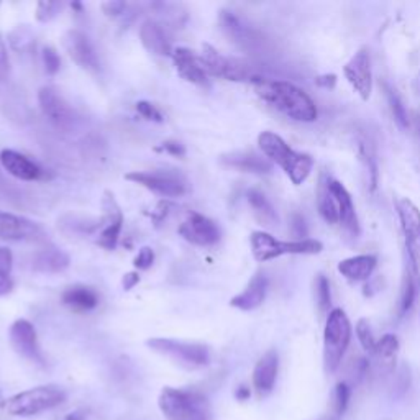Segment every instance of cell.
Here are the masks:
<instances>
[{"instance_id": "obj_1", "label": "cell", "mask_w": 420, "mask_h": 420, "mask_svg": "<svg viewBox=\"0 0 420 420\" xmlns=\"http://www.w3.org/2000/svg\"><path fill=\"white\" fill-rule=\"evenodd\" d=\"M253 87L263 100L284 114L287 119L312 124L319 117V110L312 97L292 82L258 76L253 82Z\"/></svg>"}, {"instance_id": "obj_2", "label": "cell", "mask_w": 420, "mask_h": 420, "mask_svg": "<svg viewBox=\"0 0 420 420\" xmlns=\"http://www.w3.org/2000/svg\"><path fill=\"white\" fill-rule=\"evenodd\" d=\"M258 146L266 156V159L284 171L292 184L301 185L310 176L312 168H314V158L307 153L292 150L280 135L273 133V131H263L258 136Z\"/></svg>"}, {"instance_id": "obj_3", "label": "cell", "mask_w": 420, "mask_h": 420, "mask_svg": "<svg viewBox=\"0 0 420 420\" xmlns=\"http://www.w3.org/2000/svg\"><path fill=\"white\" fill-rule=\"evenodd\" d=\"M158 404L168 420H212L209 399L199 391L164 388Z\"/></svg>"}, {"instance_id": "obj_4", "label": "cell", "mask_w": 420, "mask_h": 420, "mask_svg": "<svg viewBox=\"0 0 420 420\" xmlns=\"http://www.w3.org/2000/svg\"><path fill=\"white\" fill-rule=\"evenodd\" d=\"M351 341V324L345 310L329 312L324 329V366L327 373H335Z\"/></svg>"}, {"instance_id": "obj_5", "label": "cell", "mask_w": 420, "mask_h": 420, "mask_svg": "<svg viewBox=\"0 0 420 420\" xmlns=\"http://www.w3.org/2000/svg\"><path fill=\"white\" fill-rule=\"evenodd\" d=\"M250 245L253 258L260 263L276 260L284 255H317L324 250V245L319 240L306 238V240L281 242L266 232H253Z\"/></svg>"}, {"instance_id": "obj_6", "label": "cell", "mask_w": 420, "mask_h": 420, "mask_svg": "<svg viewBox=\"0 0 420 420\" xmlns=\"http://www.w3.org/2000/svg\"><path fill=\"white\" fill-rule=\"evenodd\" d=\"M66 393L58 386H38V388L23 391L12 395L4 404V407L11 415L30 417L45 410L55 409L56 405L65 402Z\"/></svg>"}, {"instance_id": "obj_7", "label": "cell", "mask_w": 420, "mask_h": 420, "mask_svg": "<svg viewBox=\"0 0 420 420\" xmlns=\"http://www.w3.org/2000/svg\"><path fill=\"white\" fill-rule=\"evenodd\" d=\"M199 60L202 63V67L207 74L221 77V79L225 81L250 82V84H253L256 77L260 76L253 71L251 66L245 65L243 61L233 60V58L223 56L221 51H217L216 48L210 46L209 43H204L202 45Z\"/></svg>"}, {"instance_id": "obj_8", "label": "cell", "mask_w": 420, "mask_h": 420, "mask_svg": "<svg viewBox=\"0 0 420 420\" xmlns=\"http://www.w3.org/2000/svg\"><path fill=\"white\" fill-rule=\"evenodd\" d=\"M146 346L190 369L202 368L210 361V351L202 343L174 339H150L146 340Z\"/></svg>"}, {"instance_id": "obj_9", "label": "cell", "mask_w": 420, "mask_h": 420, "mask_svg": "<svg viewBox=\"0 0 420 420\" xmlns=\"http://www.w3.org/2000/svg\"><path fill=\"white\" fill-rule=\"evenodd\" d=\"M126 181L143 185L151 192L163 197H181L189 192V183L178 171L155 169V171H133L125 174Z\"/></svg>"}, {"instance_id": "obj_10", "label": "cell", "mask_w": 420, "mask_h": 420, "mask_svg": "<svg viewBox=\"0 0 420 420\" xmlns=\"http://www.w3.org/2000/svg\"><path fill=\"white\" fill-rule=\"evenodd\" d=\"M395 210L402 228V235L407 248L410 268L420 276V210L412 200L399 197L395 200Z\"/></svg>"}, {"instance_id": "obj_11", "label": "cell", "mask_w": 420, "mask_h": 420, "mask_svg": "<svg viewBox=\"0 0 420 420\" xmlns=\"http://www.w3.org/2000/svg\"><path fill=\"white\" fill-rule=\"evenodd\" d=\"M222 32L230 38V40L247 51H258L263 46V38L258 33L256 28H253L247 20H243L240 15H237L232 11H222L218 15Z\"/></svg>"}, {"instance_id": "obj_12", "label": "cell", "mask_w": 420, "mask_h": 420, "mask_svg": "<svg viewBox=\"0 0 420 420\" xmlns=\"http://www.w3.org/2000/svg\"><path fill=\"white\" fill-rule=\"evenodd\" d=\"M343 74L353 91L363 100H369L373 92V71L368 48H360L343 67Z\"/></svg>"}, {"instance_id": "obj_13", "label": "cell", "mask_w": 420, "mask_h": 420, "mask_svg": "<svg viewBox=\"0 0 420 420\" xmlns=\"http://www.w3.org/2000/svg\"><path fill=\"white\" fill-rule=\"evenodd\" d=\"M179 235L184 240L192 243V245L210 247L216 245L221 240V228H218L216 222L210 221L209 217L190 210V212H188L185 221L181 223Z\"/></svg>"}, {"instance_id": "obj_14", "label": "cell", "mask_w": 420, "mask_h": 420, "mask_svg": "<svg viewBox=\"0 0 420 420\" xmlns=\"http://www.w3.org/2000/svg\"><path fill=\"white\" fill-rule=\"evenodd\" d=\"M102 210H104V217L100 221L102 232L99 240H97V245L105 248V250H115L122 228H124V214H122L119 204H117L114 194L110 190L104 192Z\"/></svg>"}, {"instance_id": "obj_15", "label": "cell", "mask_w": 420, "mask_h": 420, "mask_svg": "<svg viewBox=\"0 0 420 420\" xmlns=\"http://www.w3.org/2000/svg\"><path fill=\"white\" fill-rule=\"evenodd\" d=\"M38 104L41 107L43 115L51 122L56 129L66 130L74 122V112L70 104L63 99V96L55 87L45 86L38 92Z\"/></svg>"}, {"instance_id": "obj_16", "label": "cell", "mask_w": 420, "mask_h": 420, "mask_svg": "<svg viewBox=\"0 0 420 420\" xmlns=\"http://www.w3.org/2000/svg\"><path fill=\"white\" fill-rule=\"evenodd\" d=\"M63 46L72 61L82 70L97 72L100 70L99 58L96 55L94 46L89 40V37L81 30H70L63 35Z\"/></svg>"}, {"instance_id": "obj_17", "label": "cell", "mask_w": 420, "mask_h": 420, "mask_svg": "<svg viewBox=\"0 0 420 420\" xmlns=\"http://www.w3.org/2000/svg\"><path fill=\"white\" fill-rule=\"evenodd\" d=\"M12 348L17 351L23 358L35 361V363H43V355L38 343L37 330L32 322L25 319H18L12 324L11 332H8Z\"/></svg>"}, {"instance_id": "obj_18", "label": "cell", "mask_w": 420, "mask_h": 420, "mask_svg": "<svg viewBox=\"0 0 420 420\" xmlns=\"http://www.w3.org/2000/svg\"><path fill=\"white\" fill-rule=\"evenodd\" d=\"M43 235L37 222L15 214L0 212V240L4 242H32Z\"/></svg>"}, {"instance_id": "obj_19", "label": "cell", "mask_w": 420, "mask_h": 420, "mask_svg": "<svg viewBox=\"0 0 420 420\" xmlns=\"http://www.w3.org/2000/svg\"><path fill=\"white\" fill-rule=\"evenodd\" d=\"M173 61L176 66L178 74L183 77L184 81L190 82V84L200 87V89L209 91L210 89V79L209 74L202 67V63L192 51L188 48H176L173 51Z\"/></svg>"}, {"instance_id": "obj_20", "label": "cell", "mask_w": 420, "mask_h": 420, "mask_svg": "<svg viewBox=\"0 0 420 420\" xmlns=\"http://www.w3.org/2000/svg\"><path fill=\"white\" fill-rule=\"evenodd\" d=\"M330 189L336 199L339 205V225L343 228V232L351 238H358L360 235V222L356 217L353 200L343 184L336 179H330Z\"/></svg>"}, {"instance_id": "obj_21", "label": "cell", "mask_w": 420, "mask_h": 420, "mask_svg": "<svg viewBox=\"0 0 420 420\" xmlns=\"http://www.w3.org/2000/svg\"><path fill=\"white\" fill-rule=\"evenodd\" d=\"M277 371H280V355L276 350H268L253 371V386L258 394L266 395L275 389Z\"/></svg>"}, {"instance_id": "obj_22", "label": "cell", "mask_w": 420, "mask_h": 420, "mask_svg": "<svg viewBox=\"0 0 420 420\" xmlns=\"http://www.w3.org/2000/svg\"><path fill=\"white\" fill-rule=\"evenodd\" d=\"M0 164L8 174L20 181H37L43 178V169L35 161L13 150H4L0 153Z\"/></svg>"}, {"instance_id": "obj_23", "label": "cell", "mask_w": 420, "mask_h": 420, "mask_svg": "<svg viewBox=\"0 0 420 420\" xmlns=\"http://www.w3.org/2000/svg\"><path fill=\"white\" fill-rule=\"evenodd\" d=\"M221 163L227 168L242 171L250 174H270L273 166L271 161L253 151H230L221 156Z\"/></svg>"}, {"instance_id": "obj_24", "label": "cell", "mask_w": 420, "mask_h": 420, "mask_svg": "<svg viewBox=\"0 0 420 420\" xmlns=\"http://www.w3.org/2000/svg\"><path fill=\"white\" fill-rule=\"evenodd\" d=\"M399 355V339L393 334H386L381 336L376 343L373 358V368L378 376H388L395 369Z\"/></svg>"}, {"instance_id": "obj_25", "label": "cell", "mask_w": 420, "mask_h": 420, "mask_svg": "<svg viewBox=\"0 0 420 420\" xmlns=\"http://www.w3.org/2000/svg\"><path fill=\"white\" fill-rule=\"evenodd\" d=\"M268 277L263 275V273H258L248 282V286L243 289L240 294L230 299V306L235 307V309L250 312L255 310L260 307L266 299L268 294Z\"/></svg>"}, {"instance_id": "obj_26", "label": "cell", "mask_w": 420, "mask_h": 420, "mask_svg": "<svg viewBox=\"0 0 420 420\" xmlns=\"http://www.w3.org/2000/svg\"><path fill=\"white\" fill-rule=\"evenodd\" d=\"M140 40L146 51L156 56H173V48L163 25L155 20H146L140 27Z\"/></svg>"}, {"instance_id": "obj_27", "label": "cell", "mask_w": 420, "mask_h": 420, "mask_svg": "<svg viewBox=\"0 0 420 420\" xmlns=\"http://www.w3.org/2000/svg\"><path fill=\"white\" fill-rule=\"evenodd\" d=\"M71 265L70 256L65 251L58 248H43L37 251L32 258L33 271L43 273V275H58V273L66 271Z\"/></svg>"}, {"instance_id": "obj_28", "label": "cell", "mask_w": 420, "mask_h": 420, "mask_svg": "<svg viewBox=\"0 0 420 420\" xmlns=\"http://www.w3.org/2000/svg\"><path fill=\"white\" fill-rule=\"evenodd\" d=\"M376 265H378V258L374 255L351 256L339 263V273L351 282H361L369 280L376 270Z\"/></svg>"}, {"instance_id": "obj_29", "label": "cell", "mask_w": 420, "mask_h": 420, "mask_svg": "<svg viewBox=\"0 0 420 420\" xmlns=\"http://www.w3.org/2000/svg\"><path fill=\"white\" fill-rule=\"evenodd\" d=\"M63 304L76 312H89L99 306V294L89 286L76 284L67 287L61 296Z\"/></svg>"}, {"instance_id": "obj_30", "label": "cell", "mask_w": 420, "mask_h": 420, "mask_svg": "<svg viewBox=\"0 0 420 420\" xmlns=\"http://www.w3.org/2000/svg\"><path fill=\"white\" fill-rule=\"evenodd\" d=\"M330 176L325 173L320 176L319 185H317V209L320 217L330 225H339V205L330 189Z\"/></svg>"}, {"instance_id": "obj_31", "label": "cell", "mask_w": 420, "mask_h": 420, "mask_svg": "<svg viewBox=\"0 0 420 420\" xmlns=\"http://www.w3.org/2000/svg\"><path fill=\"white\" fill-rule=\"evenodd\" d=\"M247 200L248 204H250L253 214H255L256 221L260 222L261 225H266V227L277 225L280 218H277L276 210L261 190L250 189L247 192Z\"/></svg>"}, {"instance_id": "obj_32", "label": "cell", "mask_w": 420, "mask_h": 420, "mask_svg": "<svg viewBox=\"0 0 420 420\" xmlns=\"http://www.w3.org/2000/svg\"><path fill=\"white\" fill-rule=\"evenodd\" d=\"M358 155L361 159V164L368 176V188L371 192H374L378 189V158H376V151L371 145L369 140L361 138L358 141Z\"/></svg>"}, {"instance_id": "obj_33", "label": "cell", "mask_w": 420, "mask_h": 420, "mask_svg": "<svg viewBox=\"0 0 420 420\" xmlns=\"http://www.w3.org/2000/svg\"><path fill=\"white\" fill-rule=\"evenodd\" d=\"M384 94H386V100H388L389 110L393 114V119L400 130H407L410 126V120H409V114L405 110L404 102L400 99L398 92H395L393 87L389 84H384Z\"/></svg>"}, {"instance_id": "obj_34", "label": "cell", "mask_w": 420, "mask_h": 420, "mask_svg": "<svg viewBox=\"0 0 420 420\" xmlns=\"http://www.w3.org/2000/svg\"><path fill=\"white\" fill-rule=\"evenodd\" d=\"M415 271L412 268H409V271H405L402 280V289H400V301H399V315L404 317L407 312L412 309L415 297H417V281H415Z\"/></svg>"}, {"instance_id": "obj_35", "label": "cell", "mask_w": 420, "mask_h": 420, "mask_svg": "<svg viewBox=\"0 0 420 420\" xmlns=\"http://www.w3.org/2000/svg\"><path fill=\"white\" fill-rule=\"evenodd\" d=\"M351 389L350 386L345 383V381H340L339 384L335 386L334 394H332V407H334L335 417H341L345 414L346 407H348L350 402Z\"/></svg>"}, {"instance_id": "obj_36", "label": "cell", "mask_w": 420, "mask_h": 420, "mask_svg": "<svg viewBox=\"0 0 420 420\" xmlns=\"http://www.w3.org/2000/svg\"><path fill=\"white\" fill-rule=\"evenodd\" d=\"M356 336H358L360 343H361V346H363V350L366 351V353H368L369 356L373 355L378 340H376L373 330H371V327H369V322L366 319H361V320H358V324H356Z\"/></svg>"}, {"instance_id": "obj_37", "label": "cell", "mask_w": 420, "mask_h": 420, "mask_svg": "<svg viewBox=\"0 0 420 420\" xmlns=\"http://www.w3.org/2000/svg\"><path fill=\"white\" fill-rule=\"evenodd\" d=\"M315 299L320 312H327L332 306L330 282L324 275H319L315 280Z\"/></svg>"}, {"instance_id": "obj_38", "label": "cell", "mask_w": 420, "mask_h": 420, "mask_svg": "<svg viewBox=\"0 0 420 420\" xmlns=\"http://www.w3.org/2000/svg\"><path fill=\"white\" fill-rule=\"evenodd\" d=\"M63 7L61 2H51V0H40L37 4V20L40 23H48L60 13Z\"/></svg>"}, {"instance_id": "obj_39", "label": "cell", "mask_w": 420, "mask_h": 420, "mask_svg": "<svg viewBox=\"0 0 420 420\" xmlns=\"http://www.w3.org/2000/svg\"><path fill=\"white\" fill-rule=\"evenodd\" d=\"M8 40H11V43H12V46L15 48L17 45H18V48L17 50H25L27 46H30L32 45V41H33V35H32V32L28 30V28L25 27V25H22V27H17L15 30H13L12 33H11V37H8Z\"/></svg>"}, {"instance_id": "obj_40", "label": "cell", "mask_w": 420, "mask_h": 420, "mask_svg": "<svg viewBox=\"0 0 420 420\" xmlns=\"http://www.w3.org/2000/svg\"><path fill=\"white\" fill-rule=\"evenodd\" d=\"M43 65H45V71L48 72L50 76H55L58 71H60L61 67V60H60V55H58L56 50H53V48L46 46L45 50H43Z\"/></svg>"}, {"instance_id": "obj_41", "label": "cell", "mask_w": 420, "mask_h": 420, "mask_svg": "<svg viewBox=\"0 0 420 420\" xmlns=\"http://www.w3.org/2000/svg\"><path fill=\"white\" fill-rule=\"evenodd\" d=\"M136 112L143 117L146 120H153V122H158L161 124L163 122V115H161V112L156 109V107L151 104L148 100H138L136 102Z\"/></svg>"}, {"instance_id": "obj_42", "label": "cell", "mask_w": 420, "mask_h": 420, "mask_svg": "<svg viewBox=\"0 0 420 420\" xmlns=\"http://www.w3.org/2000/svg\"><path fill=\"white\" fill-rule=\"evenodd\" d=\"M156 151H163L176 158H184L185 156V146L178 140H166L159 146H156Z\"/></svg>"}, {"instance_id": "obj_43", "label": "cell", "mask_w": 420, "mask_h": 420, "mask_svg": "<svg viewBox=\"0 0 420 420\" xmlns=\"http://www.w3.org/2000/svg\"><path fill=\"white\" fill-rule=\"evenodd\" d=\"M155 261V251L151 250L150 247H143L141 250L138 251V255H136L133 265L136 270H150L151 265H153Z\"/></svg>"}, {"instance_id": "obj_44", "label": "cell", "mask_w": 420, "mask_h": 420, "mask_svg": "<svg viewBox=\"0 0 420 420\" xmlns=\"http://www.w3.org/2000/svg\"><path fill=\"white\" fill-rule=\"evenodd\" d=\"M291 233L292 237L297 238V240H306L307 225L304 217L299 216V214H294L291 218Z\"/></svg>"}, {"instance_id": "obj_45", "label": "cell", "mask_w": 420, "mask_h": 420, "mask_svg": "<svg viewBox=\"0 0 420 420\" xmlns=\"http://www.w3.org/2000/svg\"><path fill=\"white\" fill-rule=\"evenodd\" d=\"M102 12L105 13L107 17H120L122 13L126 11V4L122 2V0H109V2L102 4Z\"/></svg>"}, {"instance_id": "obj_46", "label": "cell", "mask_w": 420, "mask_h": 420, "mask_svg": "<svg viewBox=\"0 0 420 420\" xmlns=\"http://www.w3.org/2000/svg\"><path fill=\"white\" fill-rule=\"evenodd\" d=\"M8 70H11V63H8L7 46H6V41H4L2 33H0V81L7 79Z\"/></svg>"}, {"instance_id": "obj_47", "label": "cell", "mask_w": 420, "mask_h": 420, "mask_svg": "<svg viewBox=\"0 0 420 420\" xmlns=\"http://www.w3.org/2000/svg\"><path fill=\"white\" fill-rule=\"evenodd\" d=\"M12 289H13V281L11 277V273L4 271L2 268H0V297L11 294Z\"/></svg>"}, {"instance_id": "obj_48", "label": "cell", "mask_w": 420, "mask_h": 420, "mask_svg": "<svg viewBox=\"0 0 420 420\" xmlns=\"http://www.w3.org/2000/svg\"><path fill=\"white\" fill-rule=\"evenodd\" d=\"M12 266H13L12 251L8 250V248L0 247V268H2L4 271L11 273L12 271Z\"/></svg>"}, {"instance_id": "obj_49", "label": "cell", "mask_w": 420, "mask_h": 420, "mask_svg": "<svg viewBox=\"0 0 420 420\" xmlns=\"http://www.w3.org/2000/svg\"><path fill=\"white\" fill-rule=\"evenodd\" d=\"M140 282V275L138 273H126L122 280V286H124L125 291H131L133 287Z\"/></svg>"}, {"instance_id": "obj_50", "label": "cell", "mask_w": 420, "mask_h": 420, "mask_svg": "<svg viewBox=\"0 0 420 420\" xmlns=\"http://www.w3.org/2000/svg\"><path fill=\"white\" fill-rule=\"evenodd\" d=\"M315 84L324 87V89H334L336 84V77L334 74H325V76H319L315 79Z\"/></svg>"}, {"instance_id": "obj_51", "label": "cell", "mask_w": 420, "mask_h": 420, "mask_svg": "<svg viewBox=\"0 0 420 420\" xmlns=\"http://www.w3.org/2000/svg\"><path fill=\"white\" fill-rule=\"evenodd\" d=\"M250 395H251V391L250 388H247V386H240V388L235 391V398L238 400H248L250 399Z\"/></svg>"}, {"instance_id": "obj_52", "label": "cell", "mask_w": 420, "mask_h": 420, "mask_svg": "<svg viewBox=\"0 0 420 420\" xmlns=\"http://www.w3.org/2000/svg\"><path fill=\"white\" fill-rule=\"evenodd\" d=\"M65 420H84V414H82V412H72L70 415H66Z\"/></svg>"}, {"instance_id": "obj_53", "label": "cell", "mask_w": 420, "mask_h": 420, "mask_svg": "<svg viewBox=\"0 0 420 420\" xmlns=\"http://www.w3.org/2000/svg\"><path fill=\"white\" fill-rule=\"evenodd\" d=\"M71 7H72V8H76V11H82V6H81L79 2H72V4H71Z\"/></svg>"}, {"instance_id": "obj_54", "label": "cell", "mask_w": 420, "mask_h": 420, "mask_svg": "<svg viewBox=\"0 0 420 420\" xmlns=\"http://www.w3.org/2000/svg\"><path fill=\"white\" fill-rule=\"evenodd\" d=\"M417 131H419V136H420V117L417 119Z\"/></svg>"}]
</instances>
